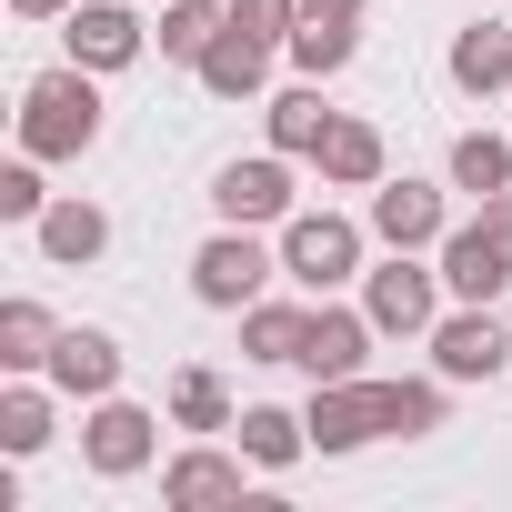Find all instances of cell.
Returning <instances> with one entry per match:
<instances>
[{"label":"cell","instance_id":"cell-11","mask_svg":"<svg viewBox=\"0 0 512 512\" xmlns=\"http://www.w3.org/2000/svg\"><path fill=\"white\" fill-rule=\"evenodd\" d=\"M452 211H442V181H372V241L382 251H442Z\"/></svg>","mask_w":512,"mask_h":512},{"label":"cell","instance_id":"cell-29","mask_svg":"<svg viewBox=\"0 0 512 512\" xmlns=\"http://www.w3.org/2000/svg\"><path fill=\"white\" fill-rule=\"evenodd\" d=\"M41 211H51V181H41V151H21L11 171H0V221H21V231H31Z\"/></svg>","mask_w":512,"mask_h":512},{"label":"cell","instance_id":"cell-22","mask_svg":"<svg viewBox=\"0 0 512 512\" xmlns=\"http://www.w3.org/2000/svg\"><path fill=\"white\" fill-rule=\"evenodd\" d=\"M241 412H231V382L211 372V362H181L171 372V432H191V442H211V432H231Z\"/></svg>","mask_w":512,"mask_h":512},{"label":"cell","instance_id":"cell-21","mask_svg":"<svg viewBox=\"0 0 512 512\" xmlns=\"http://www.w3.org/2000/svg\"><path fill=\"white\" fill-rule=\"evenodd\" d=\"M231 31V0H161V21H151V51L161 61H181V71H201V51Z\"/></svg>","mask_w":512,"mask_h":512},{"label":"cell","instance_id":"cell-2","mask_svg":"<svg viewBox=\"0 0 512 512\" xmlns=\"http://www.w3.org/2000/svg\"><path fill=\"white\" fill-rule=\"evenodd\" d=\"M282 282V241H262L251 221H221L201 251H191V302L201 312H251Z\"/></svg>","mask_w":512,"mask_h":512},{"label":"cell","instance_id":"cell-25","mask_svg":"<svg viewBox=\"0 0 512 512\" xmlns=\"http://www.w3.org/2000/svg\"><path fill=\"white\" fill-rule=\"evenodd\" d=\"M302 332H312V302H251L241 312V362H302Z\"/></svg>","mask_w":512,"mask_h":512},{"label":"cell","instance_id":"cell-9","mask_svg":"<svg viewBox=\"0 0 512 512\" xmlns=\"http://www.w3.org/2000/svg\"><path fill=\"white\" fill-rule=\"evenodd\" d=\"M372 342H382V322L322 292V302H312V332H302V362H292V372H312V382H352V372H372Z\"/></svg>","mask_w":512,"mask_h":512},{"label":"cell","instance_id":"cell-18","mask_svg":"<svg viewBox=\"0 0 512 512\" xmlns=\"http://www.w3.org/2000/svg\"><path fill=\"white\" fill-rule=\"evenodd\" d=\"M201 91H211V101H272V41L221 31V41L201 51Z\"/></svg>","mask_w":512,"mask_h":512},{"label":"cell","instance_id":"cell-12","mask_svg":"<svg viewBox=\"0 0 512 512\" xmlns=\"http://www.w3.org/2000/svg\"><path fill=\"white\" fill-rule=\"evenodd\" d=\"M241 472H251L241 452L191 442V452H171V462H161V502H171V512H231V502H241Z\"/></svg>","mask_w":512,"mask_h":512},{"label":"cell","instance_id":"cell-8","mask_svg":"<svg viewBox=\"0 0 512 512\" xmlns=\"http://www.w3.org/2000/svg\"><path fill=\"white\" fill-rule=\"evenodd\" d=\"M151 452H161V412H141V402L101 392V402H91V422H81V462H91L101 482H131V472H151Z\"/></svg>","mask_w":512,"mask_h":512},{"label":"cell","instance_id":"cell-27","mask_svg":"<svg viewBox=\"0 0 512 512\" xmlns=\"http://www.w3.org/2000/svg\"><path fill=\"white\" fill-rule=\"evenodd\" d=\"M442 171H452V191H472V201H492V191H512V141H502V131H462Z\"/></svg>","mask_w":512,"mask_h":512},{"label":"cell","instance_id":"cell-28","mask_svg":"<svg viewBox=\"0 0 512 512\" xmlns=\"http://www.w3.org/2000/svg\"><path fill=\"white\" fill-rule=\"evenodd\" d=\"M442 412H452L442 372H432V382H392V442H422V432H442Z\"/></svg>","mask_w":512,"mask_h":512},{"label":"cell","instance_id":"cell-23","mask_svg":"<svg viewBox=\"0 0 512 512\" xmlns=\"http://www.w3.org/2000/svg\"><path fill=\"white\" fill-rule=\"evenodd\" d=\"M282 51H292V71H302V81H332V71H352V51H362V21H332V11H302Z\"/></svg>","mask_w":512,"mask_h":512},{"label":"cell","instance_id":"cell-30","mask_svg":"<svg viewBox=\"0 0 512 512\" xmlns=\"http://www.w3.org/2000/svg\"><path fill=\"white\" fill-rule=\"evenodd\" d=\"M292 21H302V0H231V31H251V41H292Z\"/></svg>","mask_w":512,"mask_h":512},{"label":"cell","instance_id":"cell-3","mask_svg":"<svg viewBox=\"0 0 512 512\" xmlns=\"http://www.w3.org/2000/svg\"><path fill=\"white\" fill-rule=\"evenodd\" d=\"M272 241H282V282H302V292L322 302V292L362 282V241H372V221H352V211H292Z\"/></svg>","mask_w":512,"mask_h":512},{"label":"cell","instance_id":"cell-10","mask_svg":"<svg viewBox=\"0 0 512 512\" xmlns=\"http://www.w3.org/2000/svg\"><path fill=\"white\" fill-rule=\"evenodd\" d=\"M61 41H71V61H81V71H101V81H111V71H131V61L151 51V21L131 11V0H81V11L61 21Z\"/></svg>","mask_w":512,"mask_h":512},{"label":"cell","instance_id":"cell-20","mask_svg":"<svg viewBox=\"0 0 512 512\" xmlns=\"http://www.w3.org/2000/svg\"><path fill=\"white\" fill-rule=\"evenodd\" d=\"M231 432H241V462H251V472H292V462L312 452V422H302V412H282V402H251Z\"/></svg>","mask_w":512,"mask_h":512},{"label":"cell","instance_id":"cell-1","mask_svg":"<svg viewBox=\"0 0 512 512\" xmlns=\"http://www.w3.org/2000/svg\"><path fill=\"white\" fill-rule=\"evenodd\" d=\"M91 141H101V71L61 61V71L21 81V151H41V161H81Z\"/></svg>","mask_w":512,"mask_h":512},{"label":"cell","instance_id":"cell-16","mask_svg":"<svg viewBox=\"0 0 512 512\" xmlns=\"http://www.w3.org/2000/svg\"><path fill=\"white\" fill-rule=\"evenodd\" d=\"M31 241H41V262H51V272H91L101 251H111V211L71 191V201H51V211L31 221Z\"/></svg>","mask_w":512,"mask_h":512},{"label":"cell","instance_id":"cell-14","mask_svg":"<svg viewBox=\"0 0 512 512\" xmlns=\"http://www.w3.org/2000/svg\"><path fill=\"white\" fill-rule=\"evenodd\" d=\"M51 392H71V402L121 392V342H111L101 322H61V342H51Z\"/></svg>","mask_w":512,"mask_h":512},{"label":"cell","instance_id":"cell-13","mask_svg":"<svg viewBox=\"0 0 512 512\" xmlns=\"http://www.w3.org/2000/svg\"><path fill=\"white\" fill-rule=\"evenodd\" d=\"M432 262H442V292H452V302H502V292H512V251H502L482 221L442 231V251H432Z\"/></svg>","mask_w":512,"mask_h":512},{"label":"cell","instance_id":"cell-19","mask_svg":"<svg viewBox=\"0 0 512 512\" xmlns=\"http://www.w3.org/2000/svg\"><path fill=\"white\" fill-rule=\"evenodd\" d=\"M332 101H322V81H292V91H272L262 101V131H272V151H292V161H312L322 141H332Z\"/></svg>","mask_w":512,"mask_h":512},{"label":"cell","instance_id":"cell-15","mask_svg":"<svg viewBox=\"0 0 512 512\" xmlns=\"http://www.w3.org/2000/svg\"><path fill=\"white\" fill-rule=\"evenodd\" d=\"M442 71H452L462 101H512V21H462Z\"/></svg>","mask_w":512,"mask_h":512},{"label":"cell","instance_id":"cell-33","mask_svg":"<svg viewBox=\"0 0 512 512\" xmlns=\"http://www.w3.org/2000/svg\"><path fill=\"white\" fill-rule=\"evenodd\" d=\"M302 11H332V21H362V11H372V0H302Z\"/></svg>","mask_w":512,"mask_h":512},{"label":"cell","instance_id":"cell-26","mask_svg":"<svg viewBox=\"0 0 512 512\" xmlns=\"http://www.w3.org/2000/svg\"><path fill=\"white\" fill-rule=\"evenodd\" d=\"M0 452H11V462L51 452V392L31 372H11V392H0Z\"/></svg>","mask_w":512,"mask_h":512},{"label":"cell","instance_id":"cell-5","mask_svg":"<svg viewBox=\"0 0 512 512\" xmlns=\"http://www.w3.org/2000/svg\"><path fill=\"white\" fill-rule=\"evenodd\" d=\"M302 422H312V452H362V442H392V382H372V372H352V382H312Z\"/></svg>","mask_w":512,"mask_h":512},{"label":"cell","instance_id":"cell-17","mask_svg":"<svg viewBox=\"0 0 512 512\" xmlns=\"http://www.w3.org/2000/svg\"><path fill=\"white\" fill-rule=\"evenodd\" d=\"M312 171H322V191H372V181H392V151H382V131L372 121H332V141L312 151Z\"/></svg>","mask_w":512,"mask_h":512},{"label":"cell","instance_id":"cell-31","mask_svg":"<svg viewBox=\"0 0 512 512\" xmlns=\"http://www.w3.org/2000/svg\"><path fill=\"white\" fill-rule=\"evenodd\" d=\"M472 221H482V231H492V241H502V251H512V191H492V201H482V211H472Z\"/></svg>","mask_w":512,"mask_h":512},{"label":"cell","instance_id":"cell-24","mask_svg":"<svg viewBox=\"0 0 512 512\" xmlns=\"http://www.w3.org/2000/svg\"><path fill=\"white\" fill-rule=\"evenodd\" d=\"M51 342H61L51 302H31V292L0 302V372H51Z\"/></svg>","mask_w":512,"mask_h":512},{"label":"cell","instance_id":"cell-7","mask_svg":"<svg viewBox=\"0 0 512 512\" xmlns=\"http://www.w3.org/2000/svg\"><path fill=\"white\" fill-rule=\"evenodd\" d=\"M211 211L221 221H251V231H282L302 201H292V151H251V161H221L211 171Z\"/></svg>","mask_w":512,"mask_h":512},{"label":"cell","instance_id":"cell-32","mask_svg":"<svg viewBox=\"0 0 512 512\" xmlns=\"http://www.w3.org/2000/svg\"><path fill=\"white\" fill-rule=\"evenodd\" d=\"M81 0H11V21H71Z\"/></svg>","mask_w":512,"mask_h":512},{"label":"cell","instance_id":"cell-6","mask_svg":"<svg viewBox=\"0 0 512 512\" xmlns=\"http://www.w3.org/2000/svg\"><path fill=\"white\" fill-rule=\"evenodd\" d=\"M502 362H512V322L492 302H452L432 322V372L442 382H502Z\"/></svg>","mask_w":512,"mask_h":512},{"label":"cell","instance_id":"cell-34","mask_svg":"<svg viewBox=\"0 0 512 512\" xmlns=\"http://www.w3.org/2000/svg\"><path fill=\"white\" fill-rule=\"evenodd\" d=\"M482 11H492V0H482Z\"/></svg>","mask_w":512,"mask_h":512},{"label":"cell","instance_id":"cell-4","mask_svg":"<svg viewBox=\"0 0 512 512\" xmlns=\"http://www.w3.org/2000/svg\"><path fill=\"white\" fill-rule=\"evenodd\" d=\"M442 262H422V251H382V262L362 272V312L382 322V342H432L442 322Z\"/></svg>","mask_w":512,"mask_h":512}]
</instances>
